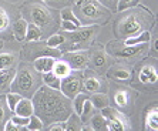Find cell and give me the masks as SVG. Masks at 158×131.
Masks as SVG:
<instances>
[{
    "instance_id": "obj_17",
    "label": "cell",
    "mask_w": 158,
    "mask_h": 131,
    "mask_svg": "<svg viewBox=\"0 0 158 131\" xmlns=\"http://www.w3.org/2000/svg\"><path fill=\"white\" fill-rule=\"evenodd\" d=\"M11 37V16L7 9L0 4V40H10Z\"/></svg>"
},
{
    "instance_id": "obj_3",
    "label": "cell",
    "mask_w": 158,
    "mask_h": 131,
    "mask_svg": "<svg viewBox=\"0 0 158 131\" xmlns=\"http://www.w3.org/2000/svg\"><path fill=\"white\" fill-rule=\"evenodd\" d=\"M23 19L41 30V39H47L60 29V11L40 0H24L20 9Z\"/></svg>"
},
{
    "instance_id": "obj_14",
    "label": "cell",
    "mask_w": 158,
    "mask_h": 131,
    "mask_svg": "<svg viewBox=\"0 0 158 131\" xmlns=\"http://www.w3.org/2000/svg\"><path fill=\"white\" fill-rule=\"evenodd\" d=\"M114 103H115V108L120 110L121 113L127 114L132 113V107H134V93L128 88H117L114 91Z\"/></svg>"
},
{
    "instance_id": "obj_9",
    "label": "cell",
    "mask_w": 158,
    "mask_h": 131,
    "mask_svg": "<svg viewBox=\"0 0 158 131\" xmlns=\"http://www.w3.org/2000/svg\"><path fill=\"white\" fill-rule=\"evenodd\" d=\"M137 83H140L143 87H152L155 90L158 83V70H157V57L144 60L138 64V73H137Z\"/></svg>"
},
{
    "instance_id": "obj_19",
    "label": "cell",
    "mask_w": 158,
    "mask_h": 131,
    "mask_svg": "<svg viewBox=\"0 0 158 131\" xmlns=\"http://www.w3.org/2000/svg\"><path fill=\"white\" fill-rule=\"evenodd\" d=\"M13 113L16 116H20V117H30L34 114V108H33V101L31 98H27V97H22L20 101L17 103L15 111Z\"/></svg>"
},
{
    "instance_id": "obj_42",
    "label": "cell",
    "mask_w": 158,
    "mask_h": 131,
    "mask_svg": "<svg viewBox=\"0 0 158 131\" xmlns=\"http://www.w3.org/2000/svg\"><path fill=\"white\" fill-rule=\"evenodd\" d=\"M60 29L63 32H73V30L78 29V26L71 22H67V20H60Z\"/></svg>"
},
{
    "instance_id": "obj_22",
    "label": "cell",
    "mask_w": 158,
    "mask_h": 131,
    "mask_svg": "<svg viewBox=\"0 0 158 131\" xmlns=\"http://www.w3.org/2000/svg\"><path fill=\"white\" fill-rule=\"evenodd\" d=\"M83 130H96V131L107 130V120L101 116V113H94L93 117L90 118V121L83 125Z\"/></svg>"
},
{
    "instance_id": "obj_46",
    "label": "cell",
    "mask_w": 158,
    "mask_h": 131,
    "mask_svg": "<svg viewBox=\"0 0 158 131\" xmlns=\"http://www.w3.org/2000/svg\"><path fill=\"white\" fill-rule=\"evenodd\" d=\"M40 2H43V3H44V4H47V6L50 4V0H40Z\"/></svg>"
},
{
    "instance_id": "obj_2",
    "label": "cell",
    "mask_w": 158,
    "mask_h": 131,
    "mask_svg": "<svg viewBox=\"0 0 158 131\" xmlns=\"http://www.w3.org/2000/svg\"><path fill=\"white\" fill-rule=\"evenodd\" d=\"M117 13L118 17L114 22V34L117 39H121V40L127 37L137 36L151 29V26L155 23L154 15L141 4H137L134 7L125 9Z\"/></svg>"
},
{
    "instance_id": "obj_18",
    "label": "cell",
    "mask_w": 158,
    "mask_h": 131,
    "mask_svg": "<svg viewBox=\"0 0 158 131\" xmlns=\"http://www.w3.org/2000/svg\"><path fill=\"white\" fill-rule=\"evenodd\" d=\"M144 128L148 131H158V107L152 104L144 113Z\"/></svg>"
},
{
    "instance_id": "obj_13",
    "label": "cell",
    "mask_w": 158,
    "mask_h": 131,
    "mask_svg": "<svg viewBox=\"0 0 158 131\" xmlns=\"http://www.w3.org/2000/svg\"><path fill=\"white\" fill-rule=\"evenodd\" d=\"M88 66H91L93 70L97 73H104V69L108 63V54L101 46H90L88 49Z\"/></svg>"
},
{
    "instance_id": "obj_37",
    "label": "cell",
    "mask_w": 158,
    "mask_h": 131,
    "mask_svg": "<svg viewBox=\"0 0 158 131\" xmlns=\"http://www.w3.org/2000/svg\"><path fill=\"white\" fill-rule=\"evenodd\" d=\"M7 111H10V110H9L7 106H6L4 95H2V97H0V130L3 128V124L6 123V120H7Z\"/></svg>"
},
{
    "instance_id": "obj_33",
    "label": "cell",
    "mask_w": 158,
    "mask_h": 131,
    "mask_svg": "<svg viewBox=\"0 0 158 131\" xmlns=\"http://www.w3.org/2000/svg\"><path fill=\"white\" fill-rule=\"evenodd\" d=\"M20 98H22V95L17 94V93H13V91H9V93H6V94H4V101H6V106H7V108L10 110L11 113L15 111L16 106H17V103L20 101Z\"/></svg>"
},
{
    "instance_id": "obj_34",
    "label": "cell",
    "mask_w": 158,
    "mask_h": 131,
    "mask_svg": "<svg viewBox=\"0 0 158 131\" xmlns=\"http://www.w3.org/2000/svg\"><path fill=\"white\" fill-rule=\"evenodd\" d=\"M59 11H60V19H61V20L71 22V23H74V24H77L78 27H81L80 22H78V19L76 17V15L73 13L71 7H63V9H60Z\"/></svg>"
},
{
    "instance_id": "obj_45",
    "label": "cell",
    "mask_w": 158,
    "mask_h": 131,
    "mask_svg": "<svg viewBox=\"0 0 158 131\" xmlns=\"http://www.w3.org/2000/svg\"><path fill=\"white\" fill-rule=\"evenodd\" d=\"M4 2H7L10 4H19V3H23L24 0H4Z\"/></svg>"
},
{
    "instance_id": "obj_31",
    "label": "cell",
    "mask_w": 158,
    "mask_h": 131,
    "mask_svg": "<svg viewBox=\"0 0 158 131\" xmlns=\"http://www.w3.org/2000/svg\"><path fill=\"white\" fill-rule=\"evenodd\" d=\"M34 40H41V30L33 23H27L24 41H34Z\"/></svg>"
},
{
    "instance_id": "obj_47",
    "label": "cell",
    "mask_w": 158,
    "mask_h": 131,
    "mask_svg": "<svg viewBox=\"0 0 158 131\" xmlns=\"http://www.w3.org/2000/svg\"><path fill=\"white\" fill-rule=\"evenodd\" d=\"M2 47H3V41L0 40V50H2Z\"/></svg>"
},
{
    "instance_id": "obj_23",
    "label": "cell",
    "mask_w": 158,
    "mask_h": 131,
    "mask_svg": "<svg viewBox=\"0 0 158 131\" xmlns=\"http://www.w3.org/2000/svg\"><path fill=\"white\" fill-rule=\"evenodd\" d=\"M27 30V22L23 17H19L11 26V34L17 41H24Z\"/></svg>"
},
{
    "instance_id": "obj_41",
    "label": "cell",
    "mask_w": 158,
    "mask_h": 131,
    "mask_svg": "<svg viewBox=\"0 0 158 131\" xmlns=\"http://www.w3.org/2000/svg\"><path fill=\"white\" fill-rule=\"evenodd\" d=\"M47 130L48 131H66V121H54V123L47 124Z\"/></svg>"
},
{
    "instance_id": "obj_43",
    "label": "cell",
    "mask_w": 158,
    "mask_h": 131,
    "mask_svg": "<svg viewBox=\"0 0 158 131\" xmlns=\"http://www.w3.org/2000/svg\"><path fill=\"white\" fill-rule=\"evenodd\" d=\"M98 2L103 4V6H106L108 10H111V11H115V9H117L118 0H98Z\"/></svg>"
},
{
    "instance_id": "obj_28",
    "label": "cell",
    "mask_w": 158,
    "mask_h": 131,
    "mask_svg": "<svg viewBox=\"0 0 158 131\" xmlns=\"http://www.w3.org/2000/svg\"><path fill=\"white\" fill-rule=\"evenodd\" d=\"M88 98V94L87 93H84V91H80L77 95H74L73 98H71V106H73V111L77 116H80L81 113V108H83V106H84V101Z\"/></svg>"
},
{
    "instance_id": "obj_16",
    "label": "cell",
    "mask_w": 158,
    "mask_h": 131,
    "mask_svg": "<svg viewBox=\"0 0 158 131\" xmlns=\"http://www.w3.org/2000/svg\"><path fill=\"white\" fill-rule=\"evenodd\" d=\"M107 77L114 81H118V83L130 84L132 81V77H134V71L130 66L118 63V64L111 66L110 69L107 70Z\"/></svg>"
},
{
    "instance_id": "obj_7",
    "label": "cell",
    "mask_w": 158,
    "mask_h": 131,
    "mask_svg": "<svg viewBox=\"0 0 158 131\" xmlns=\"http://www.w3.org/2000/svg\"><path fill=\"white\" fill-rule=\"evenodd\" d=\"M104 50L107 51V54H111L113 57L123 58V60H130V58H138L144 53H147L150 50V43L128 46L121 39H117V40L108 41Z\"/></svg>"
},
{
    "instance_id": "obj_35",
    "label": "cell",
    "mask_w": 158,
    "mask_h": 131,
    "mask_svg": "<svg viewBox=\"0 0 158 131\" xmlns=\"http://www.w3.org/2000/svg\"><path fill=\"white\" fill-rule=\"evenodd\" d=\"M46 43H47V46H50V47L59 49V46H61V44L64 43V34H63V32H57V33H54V34H52V36H48L47 39H46Z\"/></svg>"
},
{
    "instance_id": "obj_40",
    "label": "cell",
    "mask_w": 158,
    "mask_h": 131,
    "mask_svg": "<svg viewBox=\"0 0 158 131\" xmlns=\"http://www.w3.org/2000/svg\"><path fill=\"white\" fill-rule=\"evenodd\" d=\"M138 3H140V0H118L115 11H123V10H125V9L134 7V6H137Z\"/></svg>"
},
{
    "instance_id": "obj_6",
    "label": "cell",
    "mask_w": 158,
    "mask_h": 131,
    "mask_svg": "<svg viewBox=\"0 0 158 131\" xmlns=\"http://www.w3.org/2000/svg\"><path fill=\"white\" fill-rule=\"evenodd\" d=\"M63 32V30H61ZM100 32V26H81L77 30L73 32H63L64 34V43L59 46L61 53L66 51H76V50H88L93 44L94 39Z\"/></svg>"
},
{
    "instance_id": "obj_26",
    "label": "cell",
    "mask_w": 158,
    "mask_h": 131,
    "mask_svg": "<svg viewBox=\"0 0 158 131\" xmlns=\"http://www.w3.org/2000/svg\"><path fill=\"white\" fill-rule=\"evenodd\" d=\"M151 32L150 30H145V32L140 33V34H137V36H132V37H127L124 39V43L128 44V46H135V44H143V43H151Z\"/></svg>"
},
{
    "instance_id": "obj_21",
    "label": "cell",
    "mask_w": 158,
    "mask_h": 131,
    "mask_svg": "<svg viewBox=\"0 0 158 131\" xmlns=\"http://www.w3.org/2000/svg\"><path fill=\"white\" fill-rule=\"evenodd\" d=\"M56 57L52 56H43V57H39L33 61V67L39 71V73H47V71H52L53 66H54Z\"/></svg>"
},
{
    "instance_id": "obj_11",
    "label": "cell",
    "mask_w": 158,
    "mask_h": 131,
    "mask_svg": "<svg viewBox=\"0 0 158 131\" xmlns=\"http://www.w3.org/2000/svg\"><path fill=\"white\" fill-rule=\"evenodd\" d=\"M60 91L69 98H73L83 91V71L71 70L70 74L60 78Z\"/></svg>"
},
{
    "instance_id": "obj_39",
    "label": "cell",
    "mask_w": 158,
    "mask_h": 131,
    "mask_svg": "<svg viewBox=\"0 0 158 131\" xmlns=\"http://www.w3.org/2000/svg\"><path fill=\"white\" fill-rule=\"evenodd\" d=\"M10 120L15 123V125L17 127V130H26V125L29 123V117H20V116H11Z\"/></svg>"
},
{
    "instance_id": "obj_4",
    "label": "cell",
    "mask_w": 158,
    "mask_h": 131,
    "mask_svg": "<svg viewBox=\"0 0 158 131\" xmlns=\"http://www.w3.org/2000/svg\"><path fill=\"white\" fill-rule=\"evenodd\" d=\"M71 10L81 26H103L113 16V11L103 6L98 0H76Z\"/></svg>"
},
{
    "instance_id": "obj_10",
    "label": "cell",
    "mask_w": 158,
    "mask_h": 131,
    "mask_svg": "<svg viewBox=\"0 0 158 131\" xmlns=\"http://www.w3.org/2000/svg\"><path fill=\"white\" fill-rule=\"evenodd\" d=\"M100 113L107 120V131L131 130V124H130V120L127 118V116L124 113H121L120 110H117L115 107L107 106L100 110Z\"/></svg>"
},
{
    "instance_id": "obj_20",
    "label": "cell",
    "mask_w": 158,
    "mask_h": 131,
    "mask_svg": "<svg viewBox=\"0 0 158 131\" xmlns=\"http://www.w3.org/2000/svg\"><path fill=\"white\" fill-rule=\"evenodd\" d=\"M16 74V67H9V69L0 70V93H4L10 90V84L13 81V77Z\"/></svg>"
},
{
    "instance_id": "obj_44",
    "label": "cell",
    "mask_w": 158,
    "mask_h": 131,
    "mask_svg": "<svg viewBox=\"0 0 158 131\" xmlns=\"http://www.w3.org/2000/svg\"><path fill=\"white\" fill-rule=\"evenodd\" d=\"M3 130L4 131H19L17 130V127L15 125V123L9 118V120H6V123L3 124Z\"/></svg>"
},
{
    "instance_id": "obj_1",
    "label": "cell",
    "mask_w": 158,
    "mask_h": 131,
    "mask_svg": "<svg viewBox=\"0 0 158 131\" xmlns=\"http://www.w3.org/2000/svg\"><path fill=\"white\" fill-rule=\"evenodd\" d=\"M34 116H37L44 125L54 121H66L71 113V98L64 95L60 90L41 84L31 97Z\"/></svg>"
},
{
    "instance_id": "obj_12",
    "label": "cell",
    "mask_w": 158,
    "mask_h": 131,
    "mask_svg": "<svg viewBox=\"0 0 158 131\" xmlns=\"http://www.w3.org/2000/svg\"><path fill=\"white\" fill-rule=\"evenodd\" d=\"M107 81L94 70H87L83 73V91L87 94L91 93H107Z\"/></svg>"
},
{
    "instance_id": "obj_24",
    "label": "cell",
    "mask_w": 158,
    "mask_h": 131,
    "mask_svg": "<svg viewBox=\"0 0 158 131\" xmlns=\"http://www.w3.org/2000/svg\"><path fill=\"white\" fill-rule=\"evenodd\" d=\"M88 100L91 101L93 107L96 110H101L104 107L110 106V98H108L107 93H91V94H88Z\"/></svg>"
},
{
    "instance_id": "obj_25",
    "label": "cell",
    "mask_w": 158,
    "mask_h": 131,
    "mask_svg": "<svg viewBox=\"0 0 158 131\" xmlns=\"http://www.w3.org/2000/svg\"><path fill=\"white\" fill-rule=\"evenodd\" d=\"M19 64L17 53H0V70L16 67Z\"/></svg>"
},
{
    "instance_id": "obj_15",
    "label": "cell",
    "mask_w": 158,
    "mask_h": 131,
    "mask_svg": "<svg viewBox=\"0 0 158 131\" xmlns=\"http://www.w3.org/2000/svg\"><path fill=\"white\" fill-rule=\"evenodd\" d=\"M61 58L69 63L71 70L84 71L88 67V50H76L61 53Z\"/></svg>"
},
{
    "instance_id": "obj_38",
    "label": "cell",
    "mask_w": 158,
    "mask_h": 131,
    "mask_svg": "<svg viewBox=\"0 0 158 131\" xmlns=\"http://www.w3.org/2000/svg\"><path fill=\"white\" fill-rule=\"evenodd\" d=\"M74 2H76V0H50V4H48V6L60 10V9H63V7H71L74 4Z\"/></svg>"
},
{
    "instance_id": "obj_32",
    "label": "cell",
    "mask_w": 158,
    "mask_h": 131,
    "mask_svg": "<svg viewBox=\"0 0 158 131\" xmlns=\"http://www.w3.org/2000/svg\"><path fill=\"white\" fill-rule=\"evenodd\" d=\"M66 130H69V131L70 130H83V123H81L80 117L74 113V111L66 120Z\"/></svg>"
},
{
    "instance_id": "obj_36",
    "label": "cell",
    "mask_w": 158,
    "mask_h": 131,
    "mask_svg": "<svg viewBox=\"0 0 158 131\" xmlns=\"http://www.w3.org/2000/svg\"><path fill=\"white\" fill-rule=\"evenodd\" d=\"M44 128V123L37 116H30L29 117V123H27V125H26V130H29V131H40V130H43Z\"/></svg>"
},
{
    "instance_id": "obj_30",
    "label": "cell",
    "mask_w": 158,
    "mask_h": 131,
    "mask_svg": "<svg viewBox=\"0 0 158 131\" xmlns=\"http://www.w3.org/2000/svg\"><path fill=\"white\" fill-rule=\"evenodd\" d=\"M41 80L43 84H46L47 87L56 88V90H60V77H57L53 71H47V73L41 74Z\"/></svg>"
},
{
    "instance_id": "obj_5",
    "label": "cell",
    "mask_w": 158,
    "mask_h": 131,
    "mask_svg": "<svg viewBox=\"0 0 158 131\" xmlns=\"http://www.w3.org/2000/svg\"><path fill=\"white\" fill-rule=\"evenodd\" d=\"M41 84V73H39L29 63H22L19 69H16V74L10 84V91L17 93L22 97L31 98Z\"/></svg>"
},
{
    "instance_id": "obj_29",
    "label": "cell",
    "mask_w": 158,
    "mask_h": 131,
    "mask_svg": "<svg viewBox=\"0 0 158 131\" xmlns=\"http://www.w3.org/2000/svg\"><path fill=\"white\" fill-rule=\"evenodd\" d=\"M94 111H96V108L93 107V104H91V101L90 100H85L84 101V106H83V108H81V113H80V120H81V123H83V125L84 124H87L88 121H90V118L93 117V114H94Z\"/></svg>"
},
{
    "instance_id": "obj_27",
    "label": "cell",
    "mask_w": 158,
    "mask_h": 131,
    "mask_svg": "<svg viewBox=\"0 0 158 131\" xmlns=\"http://www.w3.org/2000/svg\"><path fill=\"white\" fill-rule=\"evenodd\" d=\"M53 73L56 74L57 77L63 78V77H66L67 74L71 73V67L69 66V63L66 60H61V58H56L54 61V66H53Z\"/></svg>"
},
{
    "instance_id": "obj_8",
    "label": "cell",
    "mask_w": 158,
    "mask_h": 131,
    "mask_svg": "<svg viewBox=\"0 0 158 131\" xmlns=\"http://www.w3.org/2000/svg\"><path fill=\"white\" fill-rule=\"evenodd\" d=\"M20 56L26 63H33L36 58L43 57V56H52V57L60 58L61 57V51L56 47H50L47 46L46 41L34 40V41H26V44L23 46Z\"/></svg>"
}]
</instances>
